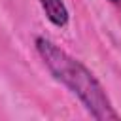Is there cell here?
<instances>
[{
	"instance_id": "2",
	"label": "cell",
	"mask_w": 121,
	"mask_h": 121,
	"mask_svg": "<svg viewBox=\"0 0 121 121\" xmlns=\"http://www.w3.org/2000/svg\"><path fill=\"white\" fill-rule=\"evenodd\" d=\"M38 2H40L42 9H43L45 17H47L55 26L62 28V26L68 25V17H70V15H68V8L64 6L62 0H38Z\"/></svg>"
},
{
	"instance_id": "3",
	"label": "cell",
	"mask_w": 121,
	"mask_h": 121,
	"mask_svg": "<svg viewBox=\"0 0 121 121\" xmlns=\"http://www.w3.org/2000/svg\"><path fill=\"white\" fill-rule=\"evenodd\" d=\"M112 4H115V6H121V0H110Z\"/></svg>"
},
{
	"instance_id": "1",
	"label": "cell",
	"mask_w": 121,
	"mask_h": 121,
	"mask_svg": "<svg viewBox=\"0 0 121 121\" xmlns=\"http://www.w3.org/2000/svg\"><path fill=\"white\" fill-rule=\"evenodd\" d=\"M36 51L42 57L43 64L51 72V76L60 81L78 100L85 106V110L98 121L119 119V113L113 110L112 100L108 98L104 87L95 78V74L78 59L68 55L49 38H36Z\"/></svg>"
}]
</instances>
